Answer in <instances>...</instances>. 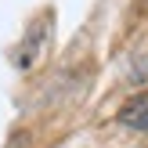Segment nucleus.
I'll use <instances>...</instances> for the list:
<instances>
[{"label": "nucleus", "instance_id": "obj_2", "mask_svg": "<svg viewBox=\"0 0 148 148\" xmlns=\"http://www.w3.org/2000/svg\"><path fill=\"white\" fill-rule=\"evenodd\" d=\"M119 123L130 130H148V94H134L119 108Z\"/></svg>", "mask_w": 148, "mask_h": 148}, {"label": "nucleus", "instance_id": "obj_1", "mask_svg": "<svg viewBox=\"0 0 148 148\" xmlns=\"http://www.w3.org/2000/svg\"><path fill=\"white\" fill-rule=\"evenodd\" d=\"M47 33H51V22H47V18H43V22H36V25L29 29V36L22 40V51H18V58H14V62L22 65V69H29V65H33V58L43 51V43H47Z\"/></svg>", "mask_w": 148, "mask_h": 148}]
</instances>
